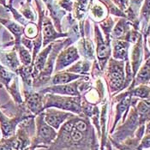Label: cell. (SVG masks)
Wrapping results in <instances>:
<instances>
[{"instance_id": "14", "label": "cell", "mask_w": 150, "mask_h": 150, "mask_svg": "<svg viewBox=\"0 0 150 150\" xmlns=\"http://www.w3.org/2000/svg\"><path fill=\"white\" fill-rule=\"evenodd\" d=\"M26 35L28 37H35L37 34V28H35V25H29L26 28Z\"/></svg>"}, {"instance_id": "3", "label": "cell", "mask_w": 150, "mask_h": 150, "mask_svg": "<svg viewBox=\"0 0 150 150\" xmlns=\"http://www.w3.org/2000/svg\"><path fill=\"white\" fill-rule=\"evenodd\" d=\"M42 113L45 122L56 130H58L63 124L75 115L71 112L62 111L57 108H46L42 112Z\"/></svg>"}, {"instance_id": "12", "label": "cell", "mask_w": 150, "mask_h": 150, "mask_svg": "<svg viewBox=\"0 0 150 150\" xmlns=\"http://www.w3.org/2000/svg\"><path fill=\"white\" fill-rule=\"evenodd\" d=\"M44 35H45V39H46V40H51V39L56 37V33H55V31L52 28L51 24L45 25V27H44Z\"/></svg>"}, {"instance_id": "2", "label": "cell", "mask_w": 150, "mask_h": 150, "mask_svg": "<svg viewBox=\"0 0 150 150\" xmlns=\"http://www.w3.org/2000/svg\"><path fill=\"white\" fill-rule=\"evenodd\" d=\"M46 108H57L75 115H81L82 112L80 96L69 97L47 94L44 97V110Z\"/></svg>"}, {"instance_id": "4", "label": "cell", "mask_w": 150, "mask_h": 150, "mask_svg": "<svg viewBox=\"0 0 150 150\" xmlns=\"http://www.w3.org/2000/svg\"><path fill=\"white\" fill-rule=\"evenodd\" d=\"M110 83L112 90H116L121 87L124 81V69L122 63L112 62L109 67Z\"/></svg>"}, {"instance_id": "13", "label": "cell", "mask_w": 150, "mask_h": 150, "mask_svg": "<svg viewBox=\"0 0 150 150\" xmlns=\"http://www.w3.org/2000/svg\"><path fill=\"white\" fill-rule=\"evenodd\" d=\"M20 57L21 59L23 62V64L25 65H28L31 62V56L28 53V51H26L25 49H21L20 50Z\"/></svg>"}, {"instance_id": "9", "label": "cell", "mask_w": 150, "mask_h": 150, "mask_svg": "<svg viewBox=\"0 0 150 150\" xmlns=\"http://www.w3.org/2000/svg\"><path fill=\"white\" fill-rule=\"evenodd\" d=\"M51 50V46L47 47L46 49H45L36 59V62H35V70L38 72V71H41L42 69H44L45 65L46 64V58L48 56V53Z\"/></svg>"}, {"instance_id": "15", "label": "cell", "mask_w": 150, "mask_h": 150, "mask_svg": "<svg viewBox=\"0 0 150 150\" xmlns=\"http://www.w3.org/2000/svg\"><path fill=\"white\" fill-rule=\"evenodd\" d=\"M148 134H150V120L148 122L146 129H145V135H148Z\"/></svg>"}, {"instance_id": "6", "label": "cell", "mask_w": 150, "mask_h": 150, "mask_svg": "<svg viewBox=\"0 0 150 150\" xmlns=\"http://www.w3.org/2000/svg\"><path fill=\"white\" fill-rule=\"evenodd\" d=\"M79 82L76 81L74 83L70 84H63V85H56L52 88H48L46 90H43L42 92H50L53 93H59V94H67L71 96H80V92L77 89Z\"/></svg>"}, {"instance_id": "10", "label": "cell", "mask_w": 150, "mask_h": 150, "mask_svg": "<svg viewBox=\"0 0 150 150\" xmlns=\"http://www.w3.org/2000/svg\"><path fill=\"white\" fill-rule=\"evenodd\" d=\"M129 93L131 96L140 97L142 99H149L150 97V88L146 86H140L137 88L130 91Z\"/></svg>"}, {"instance_id": "5", "label": "cell", "mask_w": 150, "mask_h": 150, "mask_svg": "<svg viewBox=\"0 0 150 150\" xmlns=\"http://www.w3.org/2000/svg\"><path fill=\"white\" fill-rule=\"evenodd\" d=\"M79 55L77 53V50L76 47H69L68 50L64 51L62 52L58 60H57V65H56V69L60 70L64 68L69 66L72 63H74L76 59H78Z\"/></svg>"}, {"instance_id": "11", "label": "cell", "mask_w": 150, "mask_h": 150, "mask_svg": "<svg viewBox=\"0 0 150 150\" xmlns=\"http://www.w3.org/2000/svg\"><path fill=\"white\" fill-rule=\"evenodd\" d=\"M126 50H127V48H126V45L125 43H122V42L116 43L115 49H114V57L116 58L124 59L126 57V54H127Z\"/></svg>"}, {"instance_id": "8", "label": "cell", "mask_w": 150, "mask_h": 150, "mask_svg": "<svg viewBox=\"0 0 150 150\" xmlns=\"http://www.w3.org/2000/svg\"><path fill=\"white\" fill-rule=\"evenodd\" d=\"M150 79V59H149L142 68L140 69L137 77V83H145Z\"/></svg>"}, {"instance_id": "7", "label": "cell", "mask_w": 150, "mask_h": 150, "mask_svg": "<svg viewBox=\"0 0 150 150\" xmlns=\"http://www.w3.org/2000/svg\"><path fill=\"white\" fill-rule=\"evenodd\" d=\"M80 76L78 75H74L71 73H65V72H62L57 74L53 76L52 82L54 85H63V84H67L69 81H74L77 78H79Z\"/></svg>"}, {"instance_id": "1", "label": "cell", "mask_w": 150, "mask_h": 150, "mask_svg": "<svg viewBox=\"0 0 150 150\" xmlns=\"http://www.w3.org/2000/svg\"><path fill=\"white\" fill-rule=\"evenodd\" d=\"M35 134L32 141V147L36 149H48L58 136V131L47 125L43 113H40L35 118Z\"/></svg>"}]
</instances>
